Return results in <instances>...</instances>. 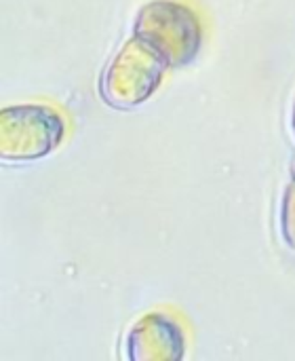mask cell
Returning a JSON list of instances; mask_svg holds the SVG:
<instances>
[{
    "label": "cell",
    "mask_w": 295,
    "mask_h": 361,
    "mask_svg": "<svg viewBox=\"0 0 295 361\" xmlns=\"http://www.w3.org/2000/svg\"><path fill=\"white\" fill-rule=\"evenodd\" d=\"M2 159L34 161L59 146L63 118L46 106H11L2 114Z\"/></svg>",
    "instance_id": "1"
},
{
    "label": "cell",
    "mask_w": 295,
    "mask_h": 361,
    "mask_svg": "<svg viewBox=\"0 0 295 361\" xmlns=\"http://www.w3.org/2000/svg\"><path fill=\"white\" fill-rule=\"evenodd\" d=\"M294 133H295V110H294Z\"/></svg>",
    "instance_id": "3"
},
{
    "label": "cell",
    "mask_w": 295,
    "mask_h": 361,
    "mask_svg": "<svg viewBox=\"0 0 295 361\" xmlns=\"http://www.w3.org/2000/svg\"><path fill=\"white\" fill-rule=\"evenodd\" d=\"M131 334L146 336L154 345H150L146 360L156 357V360H180L184 355V334L175 322H171L167 315L154 313L144 317Z\"/></svg>",
    "instance_id": "2"
}]
</instances>
